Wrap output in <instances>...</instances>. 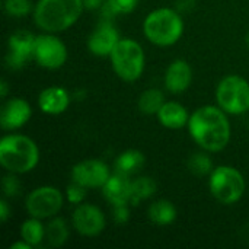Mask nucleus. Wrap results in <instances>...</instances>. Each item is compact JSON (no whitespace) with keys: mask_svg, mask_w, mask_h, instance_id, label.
Instances as JSON below:
<instances>
[{"mask_svg":"<svg viewBox=\"0 0 249 249\" xmlns=\"http://www.w3.org/2000/svg\"><path fill=\"white\" fill-rule=\"evenodd\" d=\"M193 140L206 152H220L231 140V123L220 107L204 105L196 109L188 120Z\"/></svg>","mask_w":249,"mask_h":249,"instance_id":"obj_1","label":"nucleus"},{"mask_svg":"<svg viewBox=\"0 0 249 249\" xmlns=\"http://www.w3.org/2000/svg\"><path fill=\"white\" fill-rule=\"evenodd\" d=\"M83 7V0H39L34 9V22L45 32H61L77 22Z\"/></svg>","mask_w":249,"mask_h":249,"instance_id":"obj_2","label":"nucleus"},{"mask_svg":"<svg viewBox=\"0 0 249 249\" xmlns=\"http://www.w3.org/2000/svg\"><path fill=\"white\" fill-rule=\"evenodd\" d=\"M39 160L36 143L22 134L4 136L0 142V165L12 174H26Z\"/></svg>","mask_w":249,"mask_h":249,"instance_id":"obj_3","label":"nucleus"},{"mask_svg":"<svg viewBox=\"0 0 249 249\" xmlns=\"http://www.w3.org/2000/svg\"><path fill=\"white\" fill-rule=\"evenodd\" d=\"M144 36L158 47H169L184 34V20L178 10L160 7L150 12L143 22Z\"/></svg>","mask_w":249,"mask_h":249,"instance_id":"obj_4","label":"nucleus"},{"mask_svg":"<svg viewBox=\"0 0 249 249\" xmlns=\"http://www.w3.org/2000/svg\"><path fill=\"white\" fill-rule=\"evenodd\" d=\"M109 58L115 74L125 82H136L143 74L144 53L142 45L131 38H121Z\"/></svg>","mask_w":249,"mask_h":249,"instance_id":"obj_5","label":"nucleus"},{"mask_svg":"<svg viewBox=\"0 0 249 249\" xmlns=\"http://www.w3.org/2000/svg\"><path fill=\"white\" fill-rule=\"evenodd\" d=\"M209 187L210 193L219 203L231 206L242 198L245 193V178L233 166L223 165L213 169Z\"/></svg>","mask_w":249,"mask_h":249,"instance_id":"obj_6","label":"nucleus"},{"mask_svg":"<svg viewBox=\"0 0 249 249\" xmlns=\"http://www.w3.org/2000/svg\"><path fill=\"white\" fill-rule=\"evenodd\" d=\"M217 105L232 115H241L249 109V83L238 74L226 76L216 89Z\"/></svg>","mask_w":249,"mask_h":249,"instance_id":"obj_7","label":"nucleus"},{"mask_svg":"<svg viewBox=\"0 0 249 249\" xmlns=\"http://www.w3.org/2000/svg\"><path fill=\"white\" fill-rule=\"evenodd\" d=\"M63 203L64 197L58 188L44 185L29 193L26 197V210L31 217L42 220L54 217L61 210Z\"/></svg>","mask_w":249,"mask_h":249,"instance_id":"obj_8","label":"nucleus"},{"mask_svg":"<svg viewBox=\"0 0 249 249\" xmlns=\"http://www.w3.org/2000/svg\"><path fill=\"white\" fill-rule=\"evenodd\" d=\"M34 60L48 70L60 69L67 60V48L60 38L50 32L38 35L34 45Z\"/></svg>","mask_w":249,"mask_h":249,"instance_id":"obj_9","label":"nucleus"},{"mask_svg":"<svg viewBox=\"0 0 249 249\" xmlns=\"http://www.w3.org/2000/svg\"><path fill=\"white\" fill-rule=\"evenodd\" d=\"M111 177L105 162L98 159H86L76 163L71 169V181L85 188H102Z\"/></svg>","mask_w":249,"mask_h":249,"instance_id":"obj_10","label":"nucleus"},{"mask_svg":"<svg viewBox=\"0 0 249 249\" xmlns=\"http://www.w3.org/2000/svg\"><path fill=\"white\" fill-rule=\"evenodd\" d=\"M36 36L29 31H16L9 36L6 63L10 69H20L29 58H34V45Z\"/></svg>","mask_w":249,"mask_h":249,"instance_id":"obj_11","label":"nucleus"},{"mask_svg":"<svg viewBox=\"0 0 249 249\" xmlns=\"http://www.w3.org/2000/svg\"><path fill=\"white\" fill-rule=\"evenodd\" d=\"M73 226L83 236H98L105 229V216L93 204H79L73 212Z\"/></svg>","mask_w":249,"mask_h":249,"instance_id":"obj_12","label":"nucleus"},{"mask_svg":"<svg viewBox=\"0 0 249 249\" xmlns=\"http://www.w3.org/2000/svg\"><path fill=\"white\" fill-rule=\"evenodd\" d=\"M32 117L31 105L22 98L7 99L0 111V125L4 131H12L23 127Z\"/></svg>","mask_w":249,"mask_h":249,"instance_id":"obj_13","label":"nucleus"},{"mask_svg":"<svg viewBox=\"0 0 249 249\" xmlns=\"http://www.w3.org/2000/svg\"><path fill=\"white\" fill-rule=\"evenodd\" d=\"M120 34L117 28L109 22H102L88 38V48L93 55L109 57L112 50L120 41Z\"/></svg>","mask_w":249,"mask_h":249,"instance_id":"obj_14","label":"nucleus"},{"mask_svg":"<svg viewBox=\"0 0 249 249\" xmlns=\"http://www.w3.org/2000/svg\"><path fill=\"white\" fill-rule=\"evenodd\" d=\"M193 80L191 66L185 60H174L165 73V86L171 93H182L185 92Z\"/></svg>","mask_w":249,"mask_h":249,"instance_id":"obj_15","label":"nucleus"},{"mask_svg":"<svg viewBox=\"0 0 249 249\" xmlns=\"http://www.w3.org/2000/svg\"><path fill=\"white\" fill-rule=\"evenodd\" d=\"M70 105V95L61 86H50L38 96V107L44 114L58 115L63 114Z\"/></svg>","mask_w":249,"mask_h":249,"instance_id":"obj_16","label":"nucleus"},{"mask_svg":"<svg viewBox=\"0 0 249 249\" xmlns=\"http://www.w3.org/2000/svg\"><path fill=\"white\" fill-rule=\"evenodd\" d=\"M102 193L112 207L128 204L131 197V181L127 175L114 172L102 187Z\"/></svg>","mask_w":249,"mask_h":249,"instance_id":"obj_17","label":"nucleus"},{"mask_svg":"<svg viewBox=\"0 0 249 249\" xmlns=\"http://www.w3.org/2000/svg\"><path fill=\"white\" fill-rule=\"evenodd\" d=\"M158 120L159 123L171 130H179L185 125H188L190 115L185 109L184 105L179 102H165L163 107L158 112Z\"/></svg>","mask_w":249,"mask_h":249,"instance_id":"obj_18","label":"nucleus"},{"mask_svg":"<svg viewBox=\"0 0 249 249\" xmlns=\"http://www.w3.org/2000/svg\"><path fill=\"white\" fill-rule=\"evenodd\" d=\"M143 166H144V155L134 149L120 153L114 162V171L127 177L139 172Z\"/></svg>","mask_w":249,"mask_h":249,"instance_id":"obj_19","label":"nucleus"},{"mask_svg":"<svg viewBox=\"0 0 249 249\" xmlns=\"http://www.w3.org/2000/svg\"><path fill=\"white\" fill-rule=\"evenodd\" d=\"M147 216L153 223L159 226H168L175 222L177 209L169 200H158L153 204H150Z\"/></svg>","mask_w":249,"mask_h":249,"instance_id":"obj_20","label":"nucleus"},{"mask_svg":"<svg viewBox=\"0 0 249 249\" xmlns=\"http://www.w3.org/2000/svg\"><path fill=\"white\" fill-rule=\"evenodd\" d=\"M156 182L150 177H140L134 181H131V197L130 203L133 206H137L140 201H144L150 198L156 193Z\"/></svg>","mask_w":249,"mask_h":249,"instance_id":"obj_21","label":"nucleus"},{"mask_svg":"<svg viewBox=\"0 0 249 249\" xmlns=\"http://www.w3.org/2000/svg\"><path fill=\"white\" fill-rule=\"evenodd\" d=\"M165 104V96L159 89H147L139 98V109L146 115H158Z\"/></svg>","mask_w":249,"mask_h":249,"instance_id":"obj_22","label":"nucleus"},{"mask_svg":"<svg viewBox=\"0 0 249 249\" xmlns=\"http://www.w3.org/2000/svg\"><path fill=\"white\" fill-rule=\"evenodd\" d=\"M45 239L50 247H61L69 239V226L61 217H54L45 228Z\"/></svg>","mask_w":249,"mask_h":249,"instance_id":"obj_23","label":"nucleus"},{"mask_svg":"<svg viewBox=\"0 0 249 249\" xmlns=\"http://www.w3.org/2000/svg\"><path fill=\"white\" fill-rule=\"evenodd\" d=\"M45 238V228L41 223V219L31 217L20 226V239L26 241L32 247H38Z\"/></svg>","mask_w":249,"mask_h":249,"instance_id":"obj_24","label":"nucleus"},{"mask_svg":"<svg viewBox=\"0 0 249 249\" xmlns=\"http://www.w3.org/2000/svg\"><path fill=\"white\" fill-rule=\"evenodd\" d=\"M188 169L197 177H206L213 172V162L207 153H194L188 159Z\"/></svg>","mask_w":249,"mask_h":249,"instance_id":"obj_25","label":"nucleus"},{"mask_svg":"<svg viewBox=\"0 0 249 249\" xmlns=\"http://www.w3.org/2000/svg\"><path fill=\"white\" fill-rule=\"evenodd\" d=\"M3 7L7 15L15 16V18H22L31 12L32 3L31 0H4Z\"/></svg>","mask_w":249,"mask_h":249,"instance_id":"obj_26","label":"nucleus"},{"mask_svg":"<svg viewBox=\"0 0 249 249\" xmlns=\"http://www.w3.org/2000/svg\"><path fill=\"white\" fill-rule=\"evenodd\" d=\"M139 4V0H108L107 6L112 10L114 15H127L131 13Z\"/></svg>","mask_w":249,"mask_h":249,"instance_id":"obj_27","label":"nucleus"},{"mask_svg":"<svg viewBox=\"0 0 249 249\" xmlns=\"http://www.w3.org/2000/svg\"><path fill=\"white\" fill-rule=\"evenodd\" d=\"M66 197H67L69 203L79 206V204H82V201L86 197V188L77 182H71L66 190Z\"/></svg>","mask_w":249,"mask_h":249,"instance_id":"obj_28","label":"nucleus"},{"mask_svg":"<svg viewBox=\"0 0 249 249\" xmlns=\"http://www.w3.org/2000/svg\"><path fill=\"white\" fill-rule=\"evenodd\" d=\"M1 187H3V193L6 197H15L19 194L20 191V182H19V178L15 175V174H9L3 178L1 181Z\"/></svg>","mask_w":249,"mask_h":249,"instance_id":"obj_29","label":"nucleus"},{"mask_svg":"<svg viewBox=\"0 0 249 249\" xmlns=\"http://www.w3.org/2000/svg\"><path fill=\"white\" fill-rule=\"evenodd\" d=\"M114 220L117 223H125L128 219H130V210L127 207V204H123V206H114Z\"/></svg>","mask_w":249,"mask_h":249,"instance_id":"obj_30","label":"nucleus"},{"mask_svg":"<svg viewBox=\"0 0 249 249\" xmlns=\"http://www.w3.org/2000/svg\"><path fill=\"white\" fill-rule=\"evenodd\" d=\"M10 217V209L6 200H0V220L1 223H6Z\"/></svg>","mask_w":249,"mask_h":249,"instance_id":"obj_31","label":"nucleus"},{"mask_svg":"<svg viewBox=\"0 0 249 249\" xmlns=\"http://www.w3.org/2000/svg\"><path fill=\"white\" fill-rule=\"evenodd\" d=\"M194 6V0H178V10H190Z\"/></svg>","mask_w":249,"mask_h":249,"instance_id":"obj_32","label":"nucleus"},{"mask_svg":"<svg viewBox=\"0 0 249 249\" xmlns=\"http://www.w3.org/2000/svg\"><path fill=\"white\" fill-rule=\"evenodd\" d=\"M34 248L32 245H29L26 241H23V239H20L19 242H15V244H12L10 245V249H31Z\"/></svg>","mask_w":249,"mask_h":249,"instance_id":"obj_33","label":"nucleus"},{"mask_svg":"<svg viewBox=\"0 0 249 249\" xmlns=\"http://www.w3.org/2000/svg\"><path fill=\"white\" fill-rule=\"evenodd\" d=\"M83 3H85V6L86 7H89V9H96V7H99L101 6V0H83Z\"/></svg>","mask_w":249,"mask_h":249,"instance_id":"obj_34","label":"nucleus"},{"mask_svg":"<svg viewBox=\"0 0 249 249\" xmlns=\"http://www.w3.org/2000/svg\"><path fill=\"white\" fill-rule=\"evenodd\" d=\"M9 93V85L6 80H1V85H0V96L1 98H6Z\"/></svg>","mask_w":249,"mask_h":249,"instance_id":"obj_35","label":"nucleus"},{"mask_svg":"<svg viewBox=\"0 0 249 249\" xmlns=\"http://www.w3.org/2000/svg\"><path fill=\"white\" fill-rule=\"evenodd\" d=\"M245 41H247V44H248V47H249V32L247 34V36H245Z\"/></svg>","mask_w":249,"mask_h":249,"instance_id":"obj_36","label":"nucleus"}]
</instances>
